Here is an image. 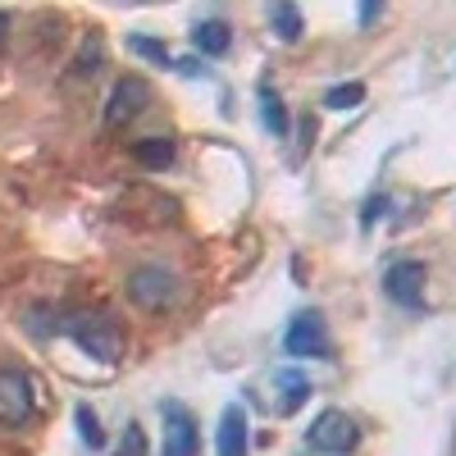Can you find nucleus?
<instances>
[{"label":"nucleus","mask_w":456,"mask_h":456,"mask_svg":"<svg viewBox=\"0 0 456 456\" xmlns=\"http://www.w3.org/2000/svg\"><path fill=\"white\" fill-rule=\"evenodd\" d=\"M124 288H128L133 306H142V311H165L169 301L178 297V274L165 270V265H137Z\"/></svg>","instance_id":"nucleus-1"},{"label":"nucleus","mask_w":456,"mask_h":456,"mask_svg":"<svg viewBox=\"0 0 456 456\" xmlns=\"http://www.w3.org/2000/svg\"><path fill=\"white\" fill-rule=\"evenodd\" d=\"M69 333H73V342H78L87 356H96L105 365H114V361H119V352H124L119 324L105 320V315H78V320H69Z\"/></svg>","instance_id":"nucleus-2"},{"label":"nucleus","mask_w":456,"mask_h":456,"mask_svg":"<svg viewBox=\"0 0 456 456\" xmlns=\"http://www.w3.org/2000/svg\"><path fill=\"white\" fill-rule=\"evenodd\" d=\"M283 347H288V356H297V361H311V356L324 361V356L333 352L324 315H320V311H301V315H292V324H288V333H283Z\"/></svg>","instance_id":"nucleus-3"},{"label":"nucleus","mask_w":456,"mask_h":456,"mask_svg":"<svg viewBox=\"0 0 456 456\" xmlns=\"http://www.w3.org/2000/svg\"><path fill=\"white\" fill-rule=\"evenodd\" d=\"M356 425L347 420V411H320L315 425L306 429V447L320 456H347L356 447Z\"/></svg>","instance_id":"nucleus-4"},{"label":"nucleus","mask_w":456,"mask_h":456,"mask_svg":"<svg viewBox=\"0 0 456 456\" xmlns=\"http://www.w3.org/2000/svg\"><path fill=\"white\" fill-rule=\"evenodd\" d=\"M32 420V379L23 370H0V425L19 429Z\"/></svg>","instance_id":"nucleus-5"},{"label":"nucleus","mask_w":456,"mask_h":456,"mask_svg":"<svg viewBox=\"0 0 456 456\" xmlns=\"http://www.w3.org/2000/svg\"><path fill=\"white\" fill-rule=\"evenodd\" d=\"M160 411H165V447H160V456H197L201 434H197L192 411H187L183 402H165Z\"/></svg>","instance_id":"nucleus-6"},{"label":"nucleus","mask_w":456,"mask_h":456,"mask_svg":"<svg viewBox=\"0 0 456 456\" xmlns=\"http://www.w3.org/2000/svg\"><path fill=\"white\" fill-rule=\"evenodd\" d=\"M425 279H429V270L420 260H397L384 274V292L397 301V306L415 311V306H425Z\"/></svg>","instance_id":"nucleus-7"},{"label":"nucleus","mask_w":456,"mask_h":456,"mask_svg":"<svg viewBox=\"0 0 456 456\" xmlns=\"http://www.w3.org/2000/svg\"><path fill=\"white\" fill-rule=\"evenodd\" d=\"M146 101H151V87L142 78H119L114 92H110V105H105V124L124 128L128 119H137V114L146 110Z\"/></svg>","instance_id":"nucleus-8"},{"label":"nucleus","mask_w":456,"mask_h":456,"mask_svg":"<svg viewBox=\"0 0 456 456\" xmlns=\"http://www.w3.org/2000/svg\"><path fill=\"white\" fill-rule=\"evenodd\" d=\"M247 443H251V434H247V411L233 402V406H224V415H219V456H247Z\"/></svg>","instance_id":"nucleus-9"},{"label":"nucleus","mask_w":456,"mask_h":456,"mask_svg":"<svg viewBox=\"0 0 456 456\" xmlns=\"http://www.w3.org/2000/svg\"><path fill=\"white\" fill-rule=\"evenodd\" d=\"M192 46H197L201 55H224L228 46H233V28H228L224 19H201V23L192 28Z\"/></svg>","instance_id":"nucleus-10"},{"label":"nucleus","mask_w":456,"mask_h":456,"mask_svg":"<svg viewBox=\"0 0 456 456\" xmlns=\"http://www.w3.org/2000/svg\"><path fill=\"white\" fill-rule=\"evenodd\" d=\"M133 160L146 169H169L174 165V142L169 137H142L133 142Z\"/></svg>","instance_id":"nucleus-11"},{"label":"nucleus","mask_w":456,"mask_h":456,"mask_svg":"<svg viewBox=\"0 0 456 456\" xmlns=\"http://www.w3.org/2000/svg\"><path fill=\"white\" fill-rule=\"evenodd\" d=\"M274 384L283 388V411H288V415L301 411V402L311 397V379L301 374V370H279V374H274Z\"/></svg>","instance_id":"nucleus-12"},{"label":"nucleus","mask_w":456,"mask_h":456,"mask_svg":"<svg viewBox=\"0 0 456 456\" xmlns=\"http://www.w3.org/2000/svg\"><path fill=\"white\" fill-rule=\"evenodd\" d=\"M260 119H265V128H270L274 137H288V128H292V119H288V110H283V101L265 87L260 92Z\"/></svg>","instance_id":"nucleus-13"},{"label":"nucleus","mask_w":456,"mask_h":456,"mask_svg":"<svg viewBox=\"0 0 456 456\" xmlns=\"http://www.w3.org/2000/svg\"><path fill=\"white\" fill-rule=\"evenodd\" d=\"M270 23H274V32H279V42H297L301 28H306L297 5H274V10H270Z\"/></svg>","instance_id":"nucleus-14"},{"label":"nucleus","mask_w":456,"mask_h":456,"mask_svg":"<svg viewBox=\"0 0 456 456\" xmlns=\"http://www.w3.org/2000/svg\"><path fill=\"white\" fill-rule=\"evenodd\" d=\"M361 101H365V83H338V87L324 92V105L329 110H356Z\"/></svg>","instance_id":"nucleus-15"},{"label":"nucleus","mask_w":456,"mask_h":456,"mask_svg":"<svg viewBox=\"0 0 456 456\" xmlns=\"http://www.w3.org/2000/svg\"><path fill=\"white\" fill-rule=\"evenodd\" d=\"M73 420H78V438H83L87 447H105V429H101V420H96L92 406H78V411H73Z\"/></svg>","instance_id":"nucleus-16"},{"label":"nucleus","mask_w":456,"mask_h":456,"mask_svg":"<svg viewBox=\"0 0 456 456\" xmlns=\"http://www.w3.org/2000/svg\"><path fill=\"white\" fill-rule=\"evenodd\" d=\"M128 51L142 55V60H156V64H174L169 51H165V42H151V37H128Z\"/></svg>","instance_id":"nucleus-17"},{"label":"nucleus","mask_w":456,"mask_h":456,"mask_svg":"<svg viewBox=\"0 0 456 456\" xmlns=\"http://www.w3.org/2000/svg\"><path fill=\"white\" fill-rule=\"evenodd\" d=\"M119 456H146V434H142L137 425H128V434H124V447H119Z\"/></svg>","instance_id":"nucleus-18"},{"label":"nucleus","mask_w":456,"mask_h":456,"mask_svg":"<svg viewBox=\"0 0 456 456\" xmlns=\"http://www.w3.org/2000/svg\"><path fill=\"white\" fill-rule=\"evenodd\" d=\"M101 69V46H87L83 51V64H78V73H96Z\"/></svg>","instance_id":"nucleus-19"},{"label":"nucleus","mask_w":456,"mask_h":456,"mask_svg":"<svg viewBox=\"0 0 456 456\" xmlns=\"http://www.w3.org/2000/svg\"><path fill=\"white\" fill-rule=\"evenodd\" d=\"M379 210H388V197H374V201H370V206H365V215H361V224H365V228H370V224H374V219H379Z\"/></svg>","instance_id":"nucleus-20"},{"label":"nucleus","mask_w":456,"mask_h":456,"mask_svg":"<svg viewBox=\"0 0 456 456\" xmlns=\"http://www.w3.org/2000/svg\"><path fill=\"white\" fill-rule=\"evenodd\" d=\"M379 14H384V5H361V23H374Z\"/></svg>","instance_id":"nucleus-21"},{"label":"nucleus","mask_w":456,"mask_h":456,"mask_svg":"<svg viewBox=\"0 0 456 456\" xmlns=\"http://www.w3.org/2000/svg\"><path fill=\"white\" fill-rule=\"evenodd\" d=\"M5 32H10V14H0V42H5Z\"/></svg>","instance_id":"nucleus-22"}]
</instances>
